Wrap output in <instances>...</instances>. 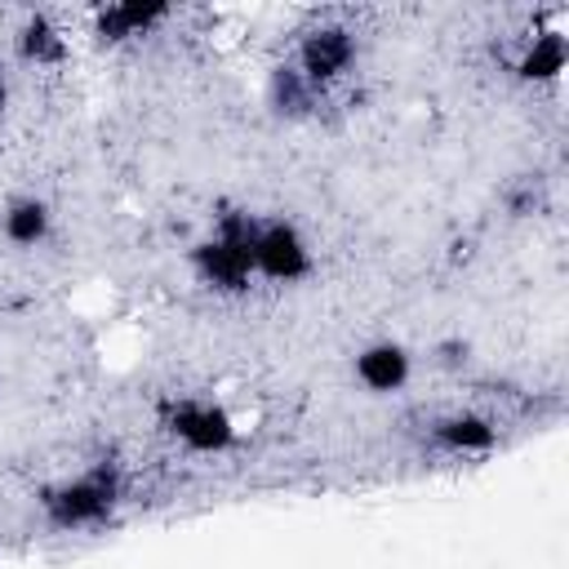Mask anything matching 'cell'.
Masks as SVG:
<instances>
[{
    "label": "cell",
    "mask_w": 569,
    "mask_h": 569,
    "mask_svg": "<svg viewBox=\"0 0 569 569\" xmlns=\"http://www.w3.org/2000/svg\"><path fill=\"white\" fill-rule=\"evenodd\" d=\"M124 498V480H120V467L116 462H93L49 489H40V516L49 529L58 533H80V529H98L116 516Z\"/></svg>",
    "instance_id": "6da1fadb"
},
{
    "label": "cell",
    "mask_w": 569,
    "mask_h": 569,
    "mask_svg": "<svg viewBox=\"0 0 569 569\" xmlns=\"http://www.w3.org/2000/svg\"><path fill=\"white\" fill-rule=\"evenodd\" d=\"M253 236L258 218L253 213H222L204 240L191 244V271L204 289L213 293H244L253 280Z\"/></svg>",
    "instance_id": "7a4b0ae2"
},
{
    "label": "cell",
    "mask_w": 569,
    "mask_h": 569,
    "mask_svg": "<svg viewBox=\"0 0 569 569\" xmlns=\"http://www.w3.org/2000/svg\"><path fill=\"white\" fill-rule=\"evenodd\" d=\"M156 422L169 440H178L191 453H227L236 445V418L204 396H169L156 405Z\"/></svg>",
    "instance_id": "3957f363"
},
{
    "label": "cell",
    "mask_w": 569,
    "mask_h": 569,
    "mask_svg": "<svg viewBox=\"0 0 569 569\" xmlns=\"http://www.w3.org/2000/svg\"><path fill=\"white\" fill-rule=\"evenodd\" d=\"M316 267L307 236L298 231V222L289 218H258V236H253V280H271V284H298L307 280Z\"/></svg>",
    "instance_id": "277c9868"
},
{
    "label": "cell",
    "mask_w": 569,
    "mask_h": 569,
    "mask_svg": "<svg viewBox=\"0 0 569 569\" xmlns=\"http://www.w3.org/2000/svg\"><path fill=\"white\" fill-rule=\"evenodd\" d=\"M316 93H325L329 84H338L351 67H356V36L338 22H320L298 40V53L289 62Z\"/></svg>",
    "instance_id": "5b68a950"
},
{
    "label": "cell",
    "mask_w": 569,
    "mask_h": 569,
    "mask_svg": "<svg viewBox=\"0 0 569 569\" xmlns=\"http://www.w3.org/2000/svg\"><path fill=\"white\" fill-rule=\"evenodd\" d=\"M351 369H356V382H360L365 391L391 396V391H400V387L409 382L413 356H409L405 342H396V338H373V342H365V347L356 351Z\"/></svg>",
    "instance_id": "8992f818"
},
{
    "label": "cell",
    "mask_w": 569,
    "mask_h": 569,
    "mask_svg": "<svg viewBox=\"0 0 569 569\" xmlns=\"http://www.w3.org/2000/svg\"><path fill=\"white\" fill-rule=\"evenodd\" d=\"M431 445L453 453V458H480L498 445V422L489 413L458 409V413H445L431 422Z\"/></svg>",
    "instance_id": "52a82bcc"
},
{
    "label": "cell",
    "mask_w": 569,
    "mask_h": 569,
    "mask_svg": "<svg viewBox=\"0 0 569 569\" xmlns=\"http://www.w3.org/2000/svg\"><path fill=\"white\" fill-rule=\"evenodd\" d=\"M169 13H173L169 4H142V0L102 4V9H93V36H98L102 44H124V40L151 36Z\"/></svg>",
    "instance_id": "ba28073f"
},
{
    "label": "cell",
    "mask_w": 569,
    "mask_h": 569,
    "mask_svg": "<svg viewBox=\"0 0 569 569\" xmlns=\"http://www.w3.org/2000/svg\"><path fill=\"white\" fill-rule=\"evenodd\" d=\"M49 231H53V209H49L44 196H31V191H27V196H13V200L0 209V236H4L9 244H18V249L44 244Z\"/></svg>",
    "instance_id": "9c48e42d"
},
{
    "label": "cell",
    "mask_w": 569,
    "mask_h": 569,
    "mask_svg": "<svg viewBox=\"0 0 569 569\" xmlns=\"http://www.w3.org/2000/svg\"><path fill=\"white\" fill-rule=\"evenodd\" d=\"M565 58H569L565 36H560V31H538V36H529V40L520 44L511 71H516L525 84H551V80H560Z\"/></svg>",
    "instance_id": "30bf717a"
},
{
    "label": "cell",
    "mask_w": 569,
    "mask_h": 569,
    "mask_svg": "<svg viewBox=\"0 0 569 569\" xmlns=\"http://www.w3.org/2000/svg\"><path fill=\"white\" fill-rule=\"evenodd\" d=\"M13 44H18V58H22L27 67H58V62L67 58V36H62L44 13H31V18L18 27Z\"/></svg>",
    "instance_id": "8fae6325"
},
{
    "label": "cell",
    "mask_w": 569,
    "mask_h": 569,
    "mask_svg": "<svg viewBox=\"0 0 569 569\" xmlns=\"http://www.w3.org/2000/svg\"><path fill=\"white\" fill-rule=\"evenodd\" d=\"M316 98H320V93H316L289 62L267 76V107H271L276 116H302L307 107H316Z\"/></svg>",
    "instance_id": "7c38bea8"
},
{
    "label": "cell",
    "mask_w": 569,
    "mask_h": 569,
    "mask_svg": "<svg viewBox=\"0 0 569 569\" xmlns=\"http://www.w3.org/2000/svg\"><path fill=\"white\" fill-rule=\"evenodd\" d=\"M467 356H471V342H467V338H440V342L431 347V360H436L440 369H462Z\"/></svg>",
    "instance_id": "4fadbf2b"
},
{
    "label": "cell",
    "mask_w": 569,
    "mask_h": 569,
    "mask_svg": "<svg viewBox=\"0 0 569 569\" xmlns=\"http://www.w3.org/2000/svg\"><path fill=\"white\" fill-rule=\"evenodd\" d=\"M4 107H9V80H4V71H0V116H4Z\"/></svg>",
    "instance_id": "5bb4252c"
}]
</instances>
